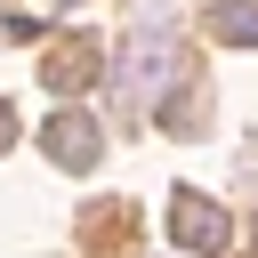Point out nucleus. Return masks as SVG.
Here are the masks:
<instances>
[{
    "mask_svg": "<svg viewBox=\"0 0 258 258\" xmlns=\"http://www.w3.org/2000/svg\"><path fill=\"white\" fill-rule=\"evenodd\" d=\"M177 64H185V40H177L169 24H137V32L121 40V64H113L121 105H153V97L177 81Z\"/></svg>",
    "mask_w": 258,
    "mask_h": 258,
    "instance_id": "nucleus-1",
    "label": "nucleus"
},
{
    "mask_svg": "<svg viewBox=\"0 0 258 258\" xmlns=\"http://www.w3.org/2000/svg\"><path fill=\"white\" fill-rule=\"evenodd\" d=\"M8 145H16V105L0 97V153H8Z\"/></svg>",
    "mask_w": 258,
    "mask_h": 258,
    "instance_id": "nucleus-7",
    "label": "nucleus"
},
{
    "mask_svg": "<svg viewBox=\"0 0 258 258\" xmlns=\"http://www.w3.org/2000/svg\"><path fill=\"white\" fill-rule=\"evenodd\" d=\"M169 242L194 250V258H218V250L234 242V218H226L218 202H202V194H177V202H169Z\"/></svg>",
    "mask_w": 258,
    "mask_h": 258,
    "instance_id": "nucleus-3",
    "label": "nucleus"
},
{
    "mask_svg": "<svg viewBox=\"0 0 258 258\" xmlns=\"http://www.w3.org/2000/svg\"><path fill=\"white\" fill-rule=\"evenodd\" d=\"M210 32H218V40L258 48V0H210Z\"/></svg>",
    "mask_w": 258,
    "mask_h": 258,
    "instance_id": "nucleus-5",
    "label": "nucleus"
},
{
    "mask_svg": "<svg viewBox=\"0 0 258 258\" xmlns=\"http://www.w3.org/2000/svg\"><path fill=\"white\" fill-rule=\"evenodd\" d=\"M161 129H169V137H194V129H202V89H169Z\"/></svg>",
    "mask_w": 258,
    "mask_h": 258,
    "instance_id": "nucleus-6",
    "label": "nucleus"
},
{
    "mask_svg": "<svg viewBox=\"0 0 258 258\" xmlns=\"http://www.w3.org/2000/svg\"><path fill=\"white\" fill-rule=\"evenodd\" d=\"M40 81H48V97H81L89 81H97V40H56L48 56H40Z\"/></svg>",
    "mask_w": 258,
    "mask_h": 258,
    "instance_id": "nucleus-4",
    "label": "nucleus"
},
{
    "mask_svg": "<svg viewBox=\"0 0 258 258\" xmlns=\"http://www.w3.org/2000/svg\"><path fill=\"white\" fill-rule=\"evenodd\" d=\"M40 153H48L56 169H73V177H81V169H97V161H105V129L56 97V113H48V129H40Z\"/></svg>",
    "mask_w": 258,
    "mask_h": 258,
    "instance_id": "nucleus-2",
    "label": "nucleus"
},
{
    "mask_svg": "<svg viewBox=\"0 0 258 258\" xmlns=\"http://www.w3.org/2000/svg\"><path fill=\"white\" fill-rule=\"evenodd\" d=\"M145 8H169V0H145Z\"/></svg>",
    "mask_w": 258,
    "mask_h": 258,
    "instance_id": "nucleus-9",
    "label": "nucleus"
},
{
    "mask_svg": "<svg viewBox=\"0 0 258 258\" xmlns=\"http://www.w3.org/2000/svg\"><path fill=\"white\" fill-rule=\"evenodd\" d=\"M48 8H81V0H48Z\"/></svg>",
    "mask_w": 258,
    "mask_h": 258,
    "instance_id": "nucleus-8",
    "label": "nucleus"
}]
</instances>
